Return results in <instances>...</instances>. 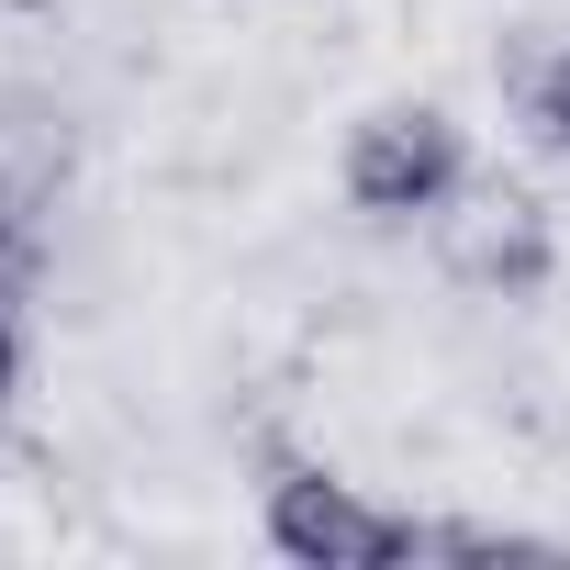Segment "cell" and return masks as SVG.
<instances>
[{"instance_id": "3", "label": "cell", "mask_w": 570, "mask_h": 570, "mask_svg": "<svg viewBox=\"0 0 570 570\" xmlns=\"http://www.w3.org/2000/svg\"><path fill=\"white\" fill-rule=\"evenodd\" d=\"M257 537H268V559H292V570H392V559H425V514H392V503H370L358 481H336L314 459L268 470Z\"/></svg>"}, {"instance_id": "4", "label": "cell", "mask_w": 570, "mask_h": 570, "mask_svg": "<svg viewBox=\"0 0 570 570\" xmlns=\"http://www.w3.org/2000/svg\"><path fill=\"white\" fill-rule=\"evenodd\" d=\"M503 101H514V124L537 146L570 157V35H514L503 46Z\"/></svg>"}, {"instance_id": "5", "label": "cell", "mask_w": 570, "mask_h": 570, "mask_svg": "<svg viewBox=\"0 0 570 570\" xmlns=\"http://www.w3.org/2000/svg\"><path fill=\"white\" fill-rule=\"evenodd\" d=\"M12 381H23V292L0 279V403H12Z\"/></svg>"}, {"instance_id": "2", "label": "cell", "mask_w": 570, "mask_h": 570, "mask_svg": "<svg viewBox=\"0 0 570 570\" xmlns=\"http://www.w3.org/2000/svg\"><path fill=\"white\" fill-rule=\"evenodd\" d=\"M425 246H436V268L459 279V292H481V303H537L559 279V213L525 179H503V168H470L425 213Z\"/></svg>"}, {"instance_id": "1", "label": "cell", "mask_w": 570, "mask_h": 570, "mask_svg": "<svg viewBox=\"0 0 570 570\" xmlns=\"http://www.w3.org/2000/svg\"><path fill=\"white\" fill-rule=\"evenodd\" d=\"M470 168L481 157H470V124L448 101H370L336 146V190L358 224H425Z\"/></svg>"}]
</instances>
